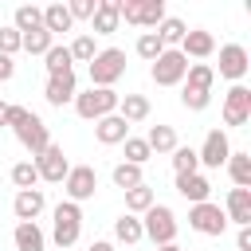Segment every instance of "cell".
Returning <instances> with one entry per match:
<instances>
[{
  "label": "cell",
  "mask_w": 251,
  "mask_h": 251,
  "mask_svg": "<svg viewBox=\"0 0 251 251\" xmlns=\"http://www.w3.org/2000/svg\"><path fill=\"white\" fill-rule=\"evenodd\" d=\"M212 82H216V71L208 63H188V75H184V86H180V106L200 114L208 110L212 102Z\"/></svg>",
  "instance_id": "6da1fadb"
},
{
  "label": "cell",
  "mask_w": 251,
  "mask_h": 251,
  "mask_svg": "<svg viewBox=\"0 0 251 251\" xmlns=\"http://www.w3.org/2000/svg\"><path fill=\"white\" fill-rule=\"evenodd\" d=\"M51 220H55V224H51L55 247H59V251H71V247L78 243V235H82V208L71 204V200H63V204H55Z\"/></svg>",
  "instance_id": "7a4b0ae2"
},
{
  "label": "cell",
  "mask_w": 251,
  "mask_h": 251,
  "mask_svg": "<svg viewBox=\"0 0 251 251\" xmlns=\"http://www.w3.org/2000/svg\"><path fill=\"white\" fill-rule=\"evenodd\" d=\"M126 75V51L122 47H102L94 59H90V86H102V90H114V82Z\"/></svg>",
  "instance_id": "3957f363"
},
{
  "label": "cell",
  "mask_w": 251,
  "mask_h": 251,
  "mask_svg": "<svg viewBox=\"0 0 251 251\" xmlns=\"http://www.w3.org/2000/svg\"><path fill=\"white\" fill-rule=\"evenodd\" d=\"M165 0H118V20L133 24V27H157L165 20Z\"/></svg>",
  "instance_id": "277c9868"
},
{
  "label": "cell",
  "mask_w": 251,
  "mask_h": 251,
  "mask_svg": "<svg viewBox=\"0 0 251 251\" xmlns=\"http://www.w3.org/2000/svg\"><path fill=\"white\" fill-rule=\"evenodd\" d=\"M118 90H102V86H90L86 94H75V114L86 118V122H98L106 114H118Z\"/></svg>",
  "instance_id": "5b68a950"
},
{
  "label": "cell",
  "mask_w": 251,
  "mask_h": 251,
  "mask_svg": "<svg viewBox=\"0 0 251 251\" xmlns=\"http://www.w3.org/2000/svg\"><path fill=\"white\" fill-rule=\"evenodd\" d=\"M141 235L153 239L157 247L173 243V239H176V216H173V208H169V204H153V208L145 212V220H141Z\"/></svg>",
  "instance_id": "8992f818"
},
{
  "label": "cell",
  "mask_w": 251,
  "mask_h": 251,
  "mask_svg": "<svg viewBox=\"0 0 251 251\" xmlns=\"http://www.w3.org/2000/svg\"><path fill=\"white\" fill-rule=\"evenodd\" d=\"M149 75H153L157 86H176V82H184V75H188V59H184L176 47H165V51L153 59Z\"/></svg>",
  "instance_id": "52a82bcc"
},
{
  "label": "cell",
  "mask_w": 251,
  "mask_h": 251,
  "mask_svg": "<svg viewBox=\"0 0 251 251\" xmlns=\"http://www.w3.org/2000/svg\"><path fill=\"white\" fill-rule=\"evenodd\" d=\"M63 192H67L71 204L90 200V196L98 192V173H94V165H71V173L63 176Z\"/></svg>",
  "instance_id": "ba28073f"
},
{
  "label": "cell",
  "mask_w": 251,
  "mask_h": 251,
  "mask_svg": "<svg viewBox=\"0 0 251 251\" xmlns=\"http://www.w3.org/2000/svg\"><path fill=\"white\" fill-rule=\"evenodd\" d=\"M188 227L200 231V235H224L227 231V216H224L220 204L204 200V204H192L188 208Z\"/></svg>",
  "instance_id": "9c48e42d"
},
{
  "label": "cell",
  "mask_w": 251,
  "mask_h": 251,
  "mask_svg": "<svg viewBox=\"0 0 251 251\" xmlns=\"http://www.w3.org/2000/svg\"><path fill=\"white\" fill-rule=\"evenodd\" d=\"M12 133H16V141H20L31 157H39V153L51 145V133H47L43 118H39V114H31V110H27V118H24L20 126H12Z\"/></svg>",
  "instance_id": "30bf717a"
},
{
  "label": "cell",
  "mask_w": 251,
  "mask_h": 251,
  "mask_svg": "<svg viewBox=\"0 0 251 251\" xmlns=\"http://www.w3.org/2000/svg\"><path fill=\"white\" fill-rule=\"evenodd\" d=\"M31 165H35L39 180H47V184H63V176L71 173V161H67L63 145H55V141H51V145H47V149H43V153L31 161Z\"/></svg>",
  "instance_id": "8fae6325"
},
{
  "label": "cell",
  "mask_w": 251,
  "mask_h": 251,
  "mask_svg": "<svg viewBox=\"0 0 251 251\" xmlns=\"http://www.w3.org/2000/svg\"><path fill=\"white\" fill-rule=\"evenodd\" d=\"M227 157H231V141H227V133H224V129H208L204 145L196 149V161H200L204 169H220V165H227Z\"/></svg>",
  "instance_id": "7c38bea8"
},
{
  "label": "cell",
  "mask_w": 251,
  "mask_h": 251,
  "mask_svg": "<svg viewBox=\"0 0 251 251\" xmlns=\"http://www.w3.org/2000/svg\"><path fill=\"white\" fill-rule=\"evenodd\" d=\"M251 71V55L243 43H224L220 47V75L231 82H243V75Z\"/></svg>",
  "instance_id": "4fadbf2b"
},
{
  "label": "cell",
  "mask_w": 251,
  "mask_h": 251,
  "mask_svg": "<svg viewBox=\"0 0 251 251\" xmlns=\"http://www.w3.org/2000/svg\"><path fill=\"white\" fill-rule=\"evenodd\" d=\"M251 122V90L235 82L224 98V126H247Z\"/></svg>",
  "instance_id": "5bb4252c"
},
{
  "label": "cell",
  "mask_w": 251,
  "mask_h": 251,
  "mask_svg": "<svg viewBox=\"0 0 251 251\" xmlns=\"http://www.w3.org/2000/svg\"><path fill=\"white\" fill-rule=\"evenodd\" d=\"M176 51H180L184 59H208V55L216 51V35H212V31H204V27H188Z\"/></svg>",
  "instance_id": "9a60e30c"
},
{
  "label": "cell",
  "mask_w": 251,
  "mask_h": 251,
  "mask_svg": "<svg viewBox=\"0 0 251 251\" xmlns=\"http://www.w3.org/2000/svg\"><path fill=\"white\" fill-rule=\"evenodd\" d=\"M43 208H47L43 188H24V192H16V200H12V212H16L20 224H35V216H39Z\"/></svg>",
  "instance_id": "2e32d148"
},
{
  "label": "cell",
  "mask_w": 251,
  "mask_h": 251,
  "mask_svg": "<svg viewBox=\"0 0 251 251\" xmlns=\"http://www.w3.org/2000/svg\"><path fill=\"white\" fill-rule=\"evenodd\" d=\"M75 94H78L75 71H67V75H51L47 86H43V98H47L51 106H67V102H75Z\"/></svg>",
  "instance_id": "e0dca14e"
},
{
  "label": "cell",
  "mask_w": 251,
  "mask_h": 251,
  "mask_svg": "<svg viewBox=\"0 0 251 251\" xmlns=\"http://www.w3.org/2000/svg\"><path fill=\"white\" fill-rule=\"evenodd\" d=\"M227 224H239V227H251V188H231L227 192Z\"/></svg>",
  "instance_id": "ac0fdd59"
},
{
  "label": "cell",
  "mask_w": 251,
  "mask_h": 251,
  "mask_svg": "<svg viewBox=\"0 0 251 251\" xmlns=\"http://www.w3.org/2000/svg\"><path fill=\"white\" fill-rule=\"evenodd\" d=\"M94 137H98L102 145H122V141L129 137V126H126L118 114H106V118L94 122Z\"/></svg>",
  "instance_id": "d6986e66"
},
{
  "label": "cell",
  "mask_w": 251,
  "mask_h": 251,
  "mask_svg": "<svg viewBox=\"0 0 251 251\" xmlns=\"http://www.w3.org/2000/svg\"><path fill=\"white\" fill-rule=\"evenodd\" d=\"M176 192L188 200V204H204L212 196V184L204 173H188V176H176Z\"/></svg>",
  "instance_id": "ffe728a7"
},
{
  "label": "cell",
  "mask_w": 251,
  "mask_h": 251,
  "mask_svg": "<svg viewBox=\"0 0 251 251\" xmlns=\"http://www.w3.org/2000/svg\"><path fill=\"white\" fill-rule=\"evenodd\" d=\"M118 0H98V8H94V16H90V27H94V35H110V31H118Z\"/></svg>",
  "instance_id": "44dd1931"
},
{
  "label": "cell",
  "mask_w": 251,
  "mask_h": 251,
  "mask_svg": "<svg viewBox=\"0 0 251 251\" xmlns=\"http://www.w3.org/2000/svg\"><path fill=\"white\" fill-rule=\"evenodd\" d=\"M118 118H122L126 126L145 122V118H149V98H145V94H122V98H118Z\"/></svg>",
  "instance_id": "7402d4cb"
},
{
  "label": "cell",
  "mask_w": 251,
  "mask_h": 251,
  "mask_svg": "<svg viewBox=\"0 0 251 251\" xmlns=\"http://www.w3.org/2000/svg\"><path fill=\"white\" fill-rule=\"evenodd\" d=\"M114 239H118V243H126V247L141 243V239H145V235H141V220H137V216H129V212H122V216L114 220Z\"/></svg>",
  "instance_id": "603a6c76"
},
{
  "label": "cell",
  "mask_w": 251,
  "mask_h": 251,
  "mask_svg": "<svg viewBox=\"0 0 251 251\" xmlns=\"http://www.w3.org/2000/svg\"><path fill=\"white\" fill-rule=\"evenodd\" d=\"M16 251H43L47 247V235L39 231V224H16Z\"/></svg>",
  "instance_id": "cb8c5ba5"
},
{
  "label": "cell",
  "mask_w": 251,
  "mask_h": 251,
  "mask_svg": "<svg viewBox=\"0 0 251 251\" xmlns=\"http://www.w3.org/2000/svg\"><path fill=\"white\" fill-rule=\"evenodd\" d=\"M12 27H16L20 35L39 31V27H43V8H35V4H20V8H16V16H12Z\"/></svg>",
  "instance_id": "d4e9b609"
},
{
  "label": "cell",
  "mask_w": 251,
  "mask_h": 251,
  "mask_svg": "<svg viewBox=\"0 0 251 251\" xmlns=\"http://www.w3.org/2000/svg\"><path fill=\"white\" fill-rule=\"evenodd\" d=\"M153 204H157V196H153V188H149L145 180H141L137 188H129V192H126V212H129V216H145Z\"/></svg>",
  "instance_id": "484cf974"
},
{
  "label": "cell",
  "mask_w": 251,
  "mask_h": 251,
  "mask_svg": "<svg viewBox=\"0 0 251 251\" xmlns=\"http://www.w3.org/2000/svg\"><path fill=\"white\" fill-rule=\"evenodd\" d=\"M75 27V20H71V12H67V4H47L43 8V31H71Z\"/></svg>",
  "instance_id": "4316f807"
},
{
  "label": "cell",
  "mask_w": 251,
  "mask_h": 251,
  "mask_svg": "<svg viewBox=\"0 0 251 251\" xmlns=\"http://www.w3.org/2000/svg\"><path fill=\"white\" fill-rule=\"evenodd\" d=\"M153 31H157V39H161L165 47H180V39H184L188 24H184V20H176V16H165V20H161Z\"/></svg>",
  "instance_id": "83f0119b"
},
{
  "label": "cell",
  "mask_w": 251,
  "mask_h": 251,
  "mask_svg": "<svg viewBox=\"0 0 251 251\" xmlns=\"http://www.w3.org/2000/svg\"><path fill=\"white\" fill-rule=\"evenodd\" d=\"M145 145H149V153H173L176 149V129L173 126H153L145 133Z\"/></svg>",
  "instance_id": "f1b7e54d"
},
{
  "label": "cell",
  "mask_w": 251,
  "mask_h": 251,
  "mask_svg": "<svg viewBox=\"0 0 251 251\" xmlns=\"http://www.w3.org/2000/svg\"><path fill=\"white\" fill-rule=\"evenodd\" d=\"M227 173H231L235 188H251V153H235V149H231V157H227Z\"/></svg>",
  "instance_id": "f546056e"
},
{
  "label": "cell",
  "mask_w": 251,
  "mask_h": 251,
  "mask_svg": "<svg viewBox=\"0 0 251 251\" xmlns=\"http://www.w3.org/2000/svg\"><path fill=\"white\" fill-rule=\"evenodd\" d=\"M51 43H55V35L51 31H27V35H20V51H27V55H47L51 51Z\"/></svg>",
  "instance_id": "4dcf8cb0"
},
{
  "label": "cell",
  "mask_w": 251,
  "mask_h": 251,
  "mask_svg": "<svg viewBox=\"0 0 251 251\" xmlns=\"http://www.w3.org/2000/svg\"><path fill=\"white\" fill-rule=\"evenodd\" d=\"M43 59H47V78H51V75H67V71H75V67H71V63H75L71 51L59 47V43H51V51H47Z\"/></svg>",
  "instance_id": "1f68e13d"
},
{
  "label": "cell",
  "mask_w": 251,
  "mask_h": 251,
  "mask_svg": "<svg viewBox=\"0 0 251 251\" xmlns=\"http://www.w3.org/2000/svg\"><path fill=\"white\" fill-rule=\"evenodd\" d=\"M173 169H176V176H188V173H200V161H196V149H192V145H176V149H173Z\"/></svg>",
  "instance_id": "d6a6232c"
},
{
  "label": "cell",
  "mask_w": 251,
  "mask_h": 251,
  "mask_svg": "<svg viewBox=\"0 0 251 251\" xmlns=\"http://www.w3.org/2000/svg\"><path fill=\"white\" fill-rule=\"evenodd\" d=\"M133 51H137L145 63H153V59L165 51V43L157 39V31H141V35H137V43H133Z\"/></svg>",
  "instance_id": "836d02e7"
},
{
  "label": "cell",
  "mask_w": 251,
  "mask_h": 251,
  "mask_svg": "<svg viewBox=\"0 0 251 251\" xmlns=\"http://www.w3.org/2000/svg\"><path fill=\"white\" fill-rule=\"evenodd\" d=\"M12 184H16L20 192H24V188H35V184H39L35 165H31V161H16V165H12Z\"/></svg>",
  "instance_id": "e575fe53"
},
{
  "label": "cell",
  "mask_w": 251,
  "mask_h": 251,
  "mask_svg": "<svg viewBox=\"0 0 251 251\" xmlns=\"http://www.w3.org/2000/svg\"><path fill=\"white\" fill-rule=\"evenodd\" d=\"M114 184L122 188V192H129V188H137L141 184V165H114Z\"/></svg>",
  "instance_id": "d590c367"
},
{
  "label": "cell",
  "mask_w": 251,
  "mask_h": 251,
  "mask_svg": "<svg viewBox=\"0 0 251 251\" xmlns=\"http://www.w3.org/2000/svg\"><path fill=\"white\" fill-rule=\"evenodd\" d=\"M67 51H71V59H75V63H90V59L98 55V47H94V35H75V43H71Z\"/></svg>",
  "instance_id": "8d00e7d4"
},
{
  "label": "cell",
  "mask_w": 251,
  "mask_h": 251,
  "mask_svg": "<svg viewBox=\"0 0 251 251\" xmlns=\"http://www.w3.org/2000/svg\"><path fill=\"white\" fill-rule=\"evenodd\" d=\"M122 145H126V165H145V161L153 157L149 145H145V137H126Z\"/></svg>",
  "instance_id": "74e56055"
},
{
  "label": "cell",
  "mask_w": 251,
  "mask_h": 251,
  "mask_svg": "<svg viewBox=\"0 0 251 251\" xmlns=\"http://www.w3.org/2000/svg\"><path fill=\"white\" fill-rule=\"evenodd\" d=\"M94 8H98V0H71V4H67L71 20H90V16H94Z\"/></svg>",
  "instance_id": "f35d334b"
},
{
  "label": "cell",
  "mask_w": 251,
  "mask_h": 251,
  "mask_svg": "<svg viewBox=\"0 0 251 251\" xmlns=\"http://www.w3.org/2000/svg\"><path fill=\"white\" fill-rule=\"evenodd\" d=\"M20 51V31L16 27H0V55H16Z\"/></svg>",
  "instance_id": "ab89813d"
},
{
  "label": "cell",
  "mask_w": 251,
  "mask_h": 251,
  "mask_svg": "<svg viewBox=\"0 0 251 251\" xmlns=\"http://www.w3.org/2000/svg\"><path fill=\"white\" fill-rule=\"evenodd\" d=\"M16 75V63H12V55H0V82H8Z\"/></svg>",
  "instance_id": "60d3db41"
},
{
  "label": "cell",
  "mask_w": 251,
  "mask_h": 251,
  "mask_svg": "<svg viewBox=\"0 0 251 251\" xmlns=\"http://www.w3.org/2000/svg\"><path fill=\"white\" fill-rule=\"evenodd\" d=\"M235 247H239V251H251V227H239V235H235Z\"/></svg>",
  "instance_id": "b9f144b4"
},
{
  "label": "cell",
  "mask_w": 251,
  "mask_h": 251,
  "mask_svg": "<svg viewBox=\"0 0 251 251\" xmlns=\"http://www.w3.org/2000/svg\"><path fill=\"white\" fill-rule=\"evenodd\" d=\"M86 251H114V243H106V239H94Z\"/></svg>",
  "instance_id": "7bdbcfd3"
},
{
  "label": "cell",
  "mask_w": 251,
  "mask_h": 251,
  "mask_svg": "<svg viewBox=\"0 0 251 251\" xmlns=\"http://www.w3.org/2000/svg\"><path fill=\"white\" fill-rule=\"evenodd\" d=\"M4 114H8V102H0V126H4Z\"/></svg>",
  "instance_id": "ee69618b"
},
{
  "label": "cell",
  "mask_w": 251,
  "mask_h": 251,
  "mask_svg": "<svg viewBox=\"0 0 251 251\" xmlns=\"http://www.w3.org/2000/svg\"><path fill=\"white\" fill-rule=\"evenodd\" d=\"M157 251H180V247H176V243H165V247H157Z\"/></svg>",
  "instance_id": "f6af8a7d"
}]
</instances>
